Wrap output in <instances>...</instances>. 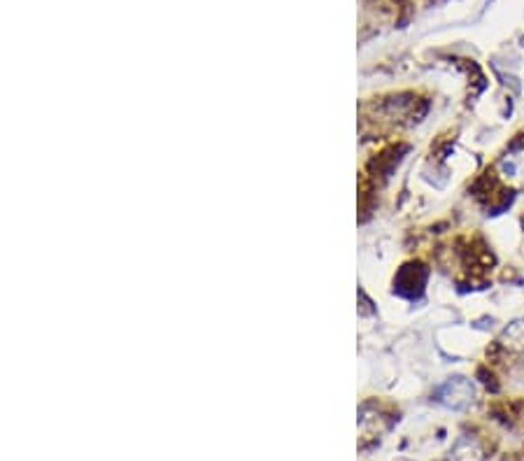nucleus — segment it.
Here are the masks:
<instances>
[{
    "instance_id": "nucleus-2",
    "label": "nucleus",
    "mask_w": 524,
    "mask_h": 461,
    "mask_svg": "<svg viewBox=\"0 0 524 461\" xmlns=\"http://www.w3.org/2000/svg\"><path fill=\"white\" fill-rule=\"evenodd\" d=\"M506 345H510V348L524 349V320L522 321H515L513 327L508 329V331H506Z\"/></svg>"
},
{
    "instance_id": "nucleus-1",
    "label": "nucleus",
    "mask_w": 524,
    "mask_h": 461,
    "mask_svg": "<svg viewBox=\"0 0 524 461\" xmlns=\"http://www.w3.org/2000/svg\"><path fill=\"white\" fill-rule=\"evenodd\" d=\"M499 173H501V177L506 182L524 189V147L522 149H515V152L506 154V157L499 161Z\"/></svg>"
}]
</instances>
